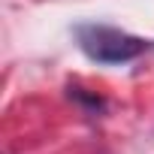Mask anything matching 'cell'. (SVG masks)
<instances>
[{"mask_svg": "<svg viewBox=\"0 0 154 154\" xmlns=\"http://www.w3.org/2000/svg\"><path fill=\"white\" fill-rule=\"evenodd\" d=\"M82 51L97 63H127L145 51V42L133 33H124L109 24H82L75 27Z\"/></svg>", "mask_w": 154, "mask_h": 154, "instance_id": "6da1fadb", "label": "cell"}]
</instances>
